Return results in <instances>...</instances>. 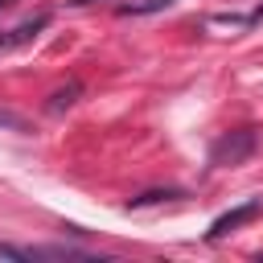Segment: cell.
<instances>
[{
	"instance_id": "obj_8",
	"label": "cell",
	"mask_w": 263,
	"mask_h": 263,
	"mask_svg": "<svg viewBox=\"0 0 263 263\" xmlns=\"http://www.w3.org/2000/svg\"><path fill=\"white\" fill-rule=\"evenodd\" d=\"M74 4H95V0H74Z\"/></svg>"
},
{
	"instance_id": "obj_6",
	"label": "cell",
	"mask_w": 263,
	"mask_h": 263,
	"mask_svg": "<svg viewBox=\"0 0 263 263\" xmlns=\"http://www.w3.org/2000/svg\"><path fill=\"white\" fill-rule=\"evenodd\" d=\"M0 123H4V127H12V132H29V123H25L21 115H12V111H0Z\"/></svg>"
},
{
	"instance_id": "obj_2",
	"label": "cell",
	"mask_w": 263,
	"mask_h": 263,
	"mask_svg": "<svg viewBox=\"0 0 263 263\" xmlns=\"http://www.w3.org/2000/svg\"><path fill=\"white\" fill-rule=\"evenodd\" d=\"M259 214H263V201H247V205H238V210H230V214L214 218L210 238H222V234H230L234 226H242V222H251V218H259Z\"/></svg>"
},
{
	"instance_id": "obj_4",
	"label": "cell",
	"mask_w": 263,
	"mask_h": 263,
	"mask_svg": "<svg viewBox=\"0 0 263 263\" xmlns=\"http://www.w3.org/2000/svg\"><path fill=\"white\" fill-rule=\"evenodd\" d=\"M177 0H127V4H119V16H144V12H164V8H173Z\"/></svg>"
},
{
	"instance_id": "obj_1",
	"label": "cell",
	"mask_w": 263,
	"mask_h": 263,
	"mask_svg": "<svg viewBox=\"0 0 263 263\" xmlns=\"http://www.w3.org/2000/svg\"><path fill=\"white\" fill-rule=\"evenodd\" d=\"M251 148H255V136H251V132H230V136H222V140L214 144L210 160H214V164H238V160H247Z\"/></svg>"
},
{
	"instance_id": "obj_3",
	"label": "cell",
	"mask_w": 263,
	"mask_h": 263,
	"mask_svg": "<svg viewBox=\"0 0 263 263\" xmlns=\"http://www.w3.org/2000/svg\"><path fill=\"white\" fill-rule=\"evenodd\" d=\"M45 21H49V16L41 12V16H33V21H25V25H16V29L8 33V37H0V53H8V49H16V45H25V41H33V37H37V33L45 29Z\"/></svg>"
},
{
	"instance_id": "obj_5",
	"label": "cell",
	"mask_w": 263,
	"mask_h": 263,
	"mask_svg": "<svg viewBox=\"0 0 263 263\" xmlns=\"http://www.w3.org/2000/svg\"><path fill=\"white\" fill-rule=\"evenodd\" d=\"M74 95H78V86H74V82H70V86H66V90H58V95H53V99H49V111H62V107H70V103H74Z\"/></svg>"
},
{
	"instance_id": "obj_7",
	"label": "cell",
	"mask_w": 263,
	"mask_h": 263,
	"mask_svg": "<svg viewBox=\"0 0 263 263\" xmlns=\"http://www.w3.org/2000/svg\"><path fill=\"white\" fill-rule=\"evenodd\" d=\"M247 21H263V8H259V12H251V16H247Z\"/></svg>"
}]
</instances>
